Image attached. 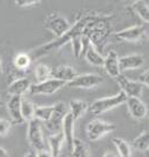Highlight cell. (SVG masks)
<instances>
[{
  "instance_id": "3957f363",
  "label": "cell",
  "mask_w": 149,
  "mask_h": 157,
  "mask_svg": "<svg viewBox=\"0 0 149 157\" xmlns=\"http://www.w3.org/2000/svg\"><path fill=\"white\" fill-rule=\"evenodd\" d=\"M116 131V125L99 119L91 120L87 126V136L90 141H97L104 135Z\"/></svg>"
},
{
  "instance_id": "9a60e30c",
  "label": "cell",
  "mask_w": 149,
  "mask_h": 157,
  "mask_svg": "<svg viewBox=\"0 0 149 157\" xmlns=\"http://www.w3.org/2000/svg\"><path fill=\"white\" fill-rule=\"evenodd\" d=\"M118 54L114 51H110L104 58V63H103V67H104L106 74L111 76V78H118L120 75V69H119V63H118Z\"/></svg>"
},
{
  "instance_id": "ba28073f",
  "label": "cell",
  "mask_w": 149,
  "mask_h": 157,
  "mask_svg": "<svg viewBox=\"0 0 149 157\" xmlns=\"http://www.w3.org/2000/svg\"><path fill=\"white\" fill-rule=\"evenodd\" d=\"M64 86H66V83L63 81L50 78L40 83L31 84L29 91L31 95H52L55 91H58L60 88H63Z\"/></svg>"
},
{
  "instance_id": "d6a6232c",
  "label": "cell",
  "mask_w": 149,
  "mask_h": 157,
  "mask_svg": "<svg viewBox=\"0 0 149 157\" xmlns=\"http://www.w3.org/2000/svg\"><path fill=\"white\" fill-rule=\"evenodd\" d=\"M35 152H36V157H52L51 152H50L48 149H43V150L35 151Z\"/></svg>"
},
{
  "instance_id": "8d00e7d4",
  "label": "cell",
  "mask_w": 149,
  "mask_h": 157,
  "mask_svg": "<svg viewBox=\"0 0 149 157\" xmlns=\"http://www.w3.org/2000/svg\"><path fill=\"white\" fill-rule=\"evenodd\" d=\"M2 72V60H1V56H0V74Z\"/></svg>"
},
{
  "instance_id": "1f68e13d",
  "label": "cell",
  "mask_w": 149,
  "mask_h": 157,
  "mask_svg": "<svg viewBox=\"0 0 149 157\" xmlns=\"http://www.w3.org/2000/svg\"><path fill=\"white\" fill-rule=\"evenodd\" d=\"M135 81H138L140 83H142L144 87H148V69H146L142 72V74L139 76L138 80H135Z\"/></svg>"
},
{
  "instance_id": "277c9868",
  "label": "cell",
  "mask_w": 149,
  "mask_h": 157,
  "mask_svg": "<svg viewBox=\"0 0 149 157\" xmlns=\"http://www.w3.org/2000/svg\"><path fill=\"white\" fill-rule=\"evenodd\" d=\"M28 125V132H27V137L29 141L30 146L35 149L36 151H40L45 148L44 135H43V129L40 126V120L32 119L30 120Z\"/></svg>"
},
{
  "instance_id": "30bf717a",
  "label": "cell",
  "mask_w": 149,
  "mask_h": 157,
  "mask_svg": "<svg viewBox=\"0 0 149 157\" xmlns=\"http://www.w3.org/2000/svg\"><path fill=\"white\" fill-rule=\"evenodd\" d=\"M146 35L144 25H133L116 34V38L123 42H138Z\"/></svg>"
},
{
  "instance_id": "e575fe53",
  "label": "cell",
  "mask_w": 149,
  "mask_h": 157,
  "mask_svg": "<svg viewBox=\"0 0 149 157\" xmlns=\"http://www.w3.org/2000/svg\"><path fill=\"white\" fill-rule=\"evenodd\" d=\"M23 157H36V152L34 151V150H30V151L27 152Z\"/></svg>"
},
{
  "instance_id": "7c38bea8",
  "label": "cell",
  "mask_w": 149,
  "mask_h": 157,
  "mask_svg": "<svg viewBox=\"0 0 149 157\" xmlns=\"http://www.w3.org/2000/svg\"><path fill=\"white\" fill-rule=\"evenodd\" d=\"M76 75H78V73L74 69V67L67 66V65H59L57 67L51 68V78L59 80L65 83H68Z\"/></svg>"
},
{
  "instance_id": "5bb4252c",
  "label": "cell",
  "mask_w": 149,
  "mask_h": 157,
  "mask_svg": "<svg viewBox=\"0 0 149 157\" xmlns=\"http://www.w3.org/2000/svg\"><path fill=\"white\" fill-rule=\"evenodd\" d=\"M74 118L71 114L70 112L66 113V116L64 117L63 120V128H61V132L64 134L65 137V142L67 143V147L70 152L72 151V148H73V142H74Z\"/></svg>"
},
{
  "instance_id": "8992f818",
  "label": "cell",
  "mask_w": 149,
  "mask_h": 157,
  "mask_svg": "<svg viewBox=\"0 0 149 157\" xmlns=\"http://www.w3.org/2000/svg\"><path fill=\"white\" fill-rule=\"evenodd\" d=\"M66 113H67V111H66L64 103L60 102V103L55 104V111L52 113V116L48 121H45V128L51 135L61 132L63 120H64Z\"/></svg>"
},
{
  "instance_id": "f546056e",
  "label": "cell",
  "mask_w": 149,
  "mask_h": 157,
  "mask_svg": "<svg viewBox=\"0 0 149 157\" xmlns=\"http://www.w3.org/2000/svg\"><path fill=\"white\" fill-rule=\"evenodd\" d=\"M12 128V123L8 119L0 118V136H5L8 134V132Z\"/></svg>"
},
{
  "instance_id": "d6986e66",
  "label": "cell",
  "mask_w": 149,
  "mask_h": 157,
  "mask_svg": "<svg viewBox=\"0 0 149 157\" xmlns=\"http://www.w3.org/2000/svg\"><path fill=\"white\" fill-rule=\"evenodd\" d=\"M70 113L73 116L74 120L79 119L82 114H85L88 110V103L85 101H79V99H74L70 102Z\"/></svg>"
},
{
  "instance_id": "d4e9b609",
  "label": "cell",
  "mask_w": 149,
  "mask_h": 157,
  "mask_svg": "<svg viewBox=\"0 0 149 157\" xmlns=\"http://www.w3.org/2000/svg\"><path fill=\"white\" fill-rule=\"evenodd\" d=\"M55 111V105H48V106H35V119L48 121L52 113Z\"/></svg>"
},
{
  "instance_id": "8fae6325",
  "label": "cell",
  "mask_w": 149,
  "mask_h": 157,
  "mask_svg": "<svg viewBox=\"0 0 149 157\" xmlns=\"http://www.w3.org/2000/svg\"><path fill=\"white\" fill-rule=\"evenodd\" d=\"M118 63H119L120 72L132 71V69H138L142 67L144 64V58L141 54H128L119 58Z\"/></svg>"
},
{
  "instance_id": "cb8c5ba5",
  "label": "cell",
  "mask_w": 149,
  "mask_h": 157,
  "mask_svg": "<svg viewBox=\"0 0 149 157\" xmlns=\"http://www.w3.org/2000/svg\"><path fill=\"white\" fill-rule=\"evenodd\" d=\"M112 143L118 151L119 157H131V146L120 137H113Z\"/></svg>"
},
{
  "instance_id": "7a4b0ae2",
  "label": "cell",
  "mask_w": 149,
  "mask_h": 157,
  "mask_svg": "<svg viewBox=\"0 0 149 157\" xmlns=\"http://www.w3.org/2000/svg\"><path fill=\"white\" fill-rule=\"evenodd\" d=\"M127 97L123 91H119L114 96H110V97H104L96 99L93 103L88 104V110L87 112L90 113L91 116H99L102 113H105L112 110V109L119 106L121 104L126 103Z\"/></svg>"
},
{
  "instance_id": "9c48e42d",
  "label": "cell",
  "mask_w": 149,
  "mask_h": 157,
  "mask_svg": "<svg viewBox=\"0 0 149 157\" xmlns=\"http://www.w3.org/2000/svg\"><path fill=\"white\" fill-rule=\"evenodd\" d=\"M45 28H48L51 30L55 35H57L58 37L63 36V35L70 29V23L66 19H64L63 16H60L59 14H51L49 15L44 21Z\"/></svg>"
},
{
  "instance_id": "2e32d148",
  "label": "cell",
  "mask_w": 149,
  "mask_h": 157,
  "mask_svg": "<svg viewBox=\"0 0 149 157\" xmlns=\"http://www.w3.org/2000/svg\"><path fill=\"white\" fill-rule=\"evenodd\" d=\"M31 86L29 78H21L17 80H14L12 83L8 86L7 88V93L10 94V96H19L22 97L25 93H28Z\"/></svg>"
},
{
  "instance_id": "d590c367",
  "label": "cell",
  "mask_w": 149,
  "mask_h": 157,
  "mask_svg": "<svg viewBox=\"0 0 149 157\" xmlns=\"http://www.w3.org/2000/svg\"><path fill=\"white\" fill-rule=\"evenodd\" d=\"M103 157H117V155L113 154L112 151H106L104 155H103Z\"/></svg>"
},
{
  "instance_id": "e0dca14e",
  "label": "cell",
  "mask_w": 149,
  "mask_h": 157,
  "mask_svg": "<svg viewBox=\"0 0 149 157\" xmlns=\"http://www.w3.org/2000/svg\"><path fill=\"white\" fill-rule=\"evenodd\" d=\"M21 99H22V97L12 96L7 103V111L10 113L12 120L17 125H22L25 123L23 118L21 116Z\"/></svg>"
},
{
  "instance_id": "484cf974",
  "label": "cell",
  "mask_w": 149,
  "mask_h": 157,
  "mask_svg": "<svg viewBox=\"0 0 149 157\" xmlns=\"http://www.w3.org/2000/svg\"><path fill=\"white\" fill-rule=\"evenodd\" d=\"M35 78L37 83L44 82L46 80L51 78V68L44 64H40L35 68Z\"/></svg>"
},
{
  "instance_id": "4316f807",
  "label": "cell",
  "mask_w": 149,
  "mask_h": 157,
  "mask_svg": "<svg viewBox=\"0 0 149 157\" xmlns=\"http://www.w3.org/2000/svg\"><path fill=\"white\" fill-rule=\"evenodd\" d=\"M133 147L136 149V150H140V151H146L148 150L149 147V135L148 132H142L139 136H136L133 140Z\"/></svg>"
},
{
  "instance_id": "603a6c76",
  "label": "cell",
  "mask_w": 149,
  "mask_h": 157,
  "mask_svg": "<svg viewBox=\"0 0 149 157\" xmlns=\"http://www.w3.org/2000/svg\"><path fill=\"white\" fill-rule=\"evenodd\" d=\"M132 8L134 10L136 14L139 15L141 20L148 23L149 22V10H148V2L144 1V0H138V1H134L133 5H132Z\"/></svg>"
},
{
  "instance_id": "7402d4cb",
  "label": "cell",
  "mask_w": 149,
  "mask_h": 157,
  "mask_svg": "<svg viewBox=\"0 0 149 157\" xmlns=\"http://www.w3.org/2000/svg\"><path fill=\"white\" fill-rule=\"evenodd\" d=\"M71 157H89V149L82 140L74 139L73 148L71 151Z\"/></svg>"
},
{
  "instance_id": "4fadbf2b",
  "label": "cell",
  "mask_w": 149,
  "mask_h": 157,
  "mask_svg": "<svg viewBox=\"0 0 149 157\" xmlns=\"http://www.w3.org/2000/svg\"><path fill=\"white\" fill-rule=\"evenodd\" d=\"M127 104V108L128 111L131 113V116L136 119V120H141L146 118L147 112H148V109L146 106V104L138 97H129L126 101Z\"/></svg>"
},
{
  "instance_id": "836d02e7",
  "label": "cell",
  "mask_w": 149,
  "mask_h": 157,
  "mask_svg": "<svg viewBox=\"0 0 149 157\" xmlns=\"http://www.w3.org/2000/svg\"><path fill=\"white\" fill-rule=\"evenodd\" d=\"M0 157H10V154L5 148L0 147Z\"/></svg>"
},
{
  "instance_id": "4dcf8cb0",
  "label": "cell",
  "mask_w": 149,
  "mask_h": 157,
  "mask_svg": "<svg viewBox=\"0 0 149 157\" xmlns=\"http://www.w3.org/2000/svg\"><path fill=\"white\" fill-rule=\"evenodd\" d=\"M40 0H16L15 4L20 7H25V6H31L36 5V4H40Z\"/></svg>"
},
{
  "instance_id": "ffe728a7",
  "label": "cell",
  "mask_w": 149,
  "mask_h": 157,
  "mask_svg": "<svg viewBox=\"0 0 149 157\" xmlns=\"http://www.w3.org/2000/svg\"><path fill=\"white\" fill-rule=\"evenodd\" d=\"M85 57L87 59V61L93 66H103L104 63V57L99 53L97 50L94 48V45L91 44L87 49L85 53Z\"/></svg>"
},
{
  "instance_id": "44dd1931",
  "label": "cell",
  "mask_w": 149,
  "mask_h": 157,
  "mask_svg": "<svg viewBox=\"0 0 149 157\" xmlns=\"http://www.w3.org/2000/svg\"><path fill=\"white\" fill-rule=\"evenodd\" d=\"M21 116L23 118L25 123V121L29 123L30 120L35 119V105L23 97L21 99Z\"/></svg>"
},
{
  "instance_id": "ac0fdd59",
  "label": "cell",
  "mask_w": 149,
  "mask_h": 157,
  "mask_svg": "<svg viewBox=\"0 0 149 157\" xmlns=\"http://www.w3.org/2000/svg\"><path fill=\"white\" fill-rule=\"evenodd\" d=\"M65 137L63 132H59L57 134H52L49 136V146H50V152L52 157H59L61 154V149L64 146Z\"/></svg>"
},
{
  "instance_id": "f1b7e54d",
  "label": "cell",
  "mask_w": 149,
  "mask_h": 157,
  "mask_svg": "<svg viewBox=\"0 0 149 157\" xmlns=\"http://www.w3.org/2000/svg\"><path fill=\"white\" fill-rule=\"evenodd\" d=\"M81 36L82 35H79V36H75L72 38V48H73V54H74L75 58H80L82 54V40H81Z\"/></svg>"
},
{
  "instance_id": "6da1fadb",
  "label": "cell",
  "mask_w": 149,
  "mask_h": 157,
  "mask_svg": "<svg viewBox=\"0 0 149 157\" xmlns=\"http://www.w3.org/2000/svg\"><path fill=\"white\" fill-rule=\"evenodd\" d=\"M94 19H95V16H85V17H82V19L80 20V21H78L73 27H71L70 29L67 30L63 36L58 37V38L55 39V40H53L52 43L43 45V46L38 48L37 50H35L34 53H32V57L35 59L40 58V57H43L44 54L51 53V52H53L55 50H58L64 44H66L67 42H71L73 37L83 34V31H85V29L87 28V25H89L91 21H94Z\"/></svg>"
},
{
  "instance_id": "5b68a950",
  "label": "cell",
  "mask_w": 149,
  "mask_h": 157,
  "mask_svg": "<svg viewBox=\"0 0 149 157\" xmlns=\"http://www.w3.org/2000/svg\"><path fill=\"white\" fill-rule=\"evenodd\" d=\"M103 82V78L98 74H82L76 75L72 81L66 83L67 87L76 89H94Z\"/></svg>"
},
{
  "instance_id": "83f0119b",
  "label": "cell",
  "mask_w": 149,
  "mask_h": 157,
  "mask_svg": "<svg viewBox=\"0 0 149 157\" xmlns=\"http://www.w3.org/2000/svg\"><path fill=\"white\" fill-rule=\"evenodd\" d=\"M30 61L31 59L27 53H19L16 57L14 58V65L17 69H21V71H25L29 67Z\"/></svg>"
},
{
  "instance_id": "52a82bcc",
  "label": "cell",
  "mask_w": 149,
  "mask_h": 157,
  "mask_svg": "<svg viewBox=\"0 0 149 157\" xmlns=\"http://www.w3.org/2000/svg\"><path fill=\"white\" fill-rule=\"evenodd\" d=\"M117 78V82L119 84V87L121 88V91L126 95V97H138L140 98V96L143 93L144 86L142 83H140L135 80H129L126 76L120 74Z\"/></svg>"
}]
</instances>
